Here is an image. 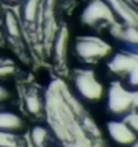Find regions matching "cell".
Returning a JSON list of instances; mask_svg holds the SVG:
<instances>
[{"label":"cell","mask_w":138,"mask_h":147,"mask_svg":"<svg viewBox=\"0 0 138 147\" xmlns=\"http://www.w3.org/2000/svg\"><path fill=\"white\" fill-rule=\"evenodd\" d=\"M108 73L122 84L124 88L134 94L138 92V52L122 50L112 52L105 61Z\"/></svg>","instance_id":"obj_1"},{"label":"cell","mask_w":138,"mask_h":147,"mask_svg":"<svg viewBox=\"0 0 138 147\" xmlns=\"http://www.w3.org/2000/svg\"><path fill=\"white\" fill-rule=\"evenodd\" d=\"M71 51L80 66H94L104 62L112 54V45L109 41L99 37L95 33H84L76 36L71 41Z\"/></svg>","instance_id":"obj_2"},{"label":"cell","mask_w":138,"mask_h":147,"mask_svg":"<svg viewBox=\"0 0 138 147\" xmlns=\"http://www.w3.org/2000/svg\"><path fill=\"white\" fill-rule=\"evenodd\" d=\"M106 87L91 66H80L75 69L71 77L69 91L83 103H97L104 99Z\"/></svg>","instance_id":"obj_3"},{"label":"cell","mask_w":138,"mask_h":147,"mask_svg":"<svg viewBox=\"0 0 138 147\" xmlns=\"http://www.w3.org/2000/svg\"><path fill=\"white\" fill-rule=\"evenodd\" d=\"M135 100V94L124 88L116 80H112L106 87L102 99L111 118H126L134 110Z\"/></svg>","instance_id":"obj_4"},{"label":"cell","mask_w":138,"mask_h":147,"mask_svg":"<svg viewBox=\"0 0 138 147\" xmlns=\"http://www.w3.org/2000/svg\"><path fill=\"white\" fill-rule=\"evenodd\" d=\"M79 21L90 30L109 28L116 22L104 0H86L83 7L80 8Z\"/></svg>","instance_id":"obj_5"},{"label":"cell","mask_w":138,"mask_h":147,"mask_svg":"<svg viewBox=\"0 0 138 147\" xmlns=\"http://www.w3.org/2000/svg\"><path fill=\"white\" fill-rule=\"evenodd\" d=\"M0 29L3 33L4 43L8 41L14 48L24 50L27 47V36L21 24L18 14L13 8H3L0 14Z\"/></svg>","instance_id":"obj_6"},{"label":"cell","mask_w":138,"mask_h":147,"mask_svg":"<svg viewBox=\"0 0 138 147\" xmlns=\"http://www.w3.org/2000/svg\"><path fill=\"white\" fill-rule=\"evenodd\" d=\"M20 109L33 120H43L46 114V91L37 85L24 87L20 98Z\"/></svg>","instance_id":"obj_7"},{"label":"cell","mask_w":138,"mask_h":147,"mask_svg":"<svg viewBox=\"0 0 138 147\" xmlns=\"http://www.w3.org/2000/svg\"><path fill=\"white\" fill-rule=\"evenodd\" d=\"M27 115L13 105L0 106V134L20 136L28 129Z\"/></svg>","instance_id":"obj_8"},{"label":"cell","mask_w":138,"mask_h":147,"mask_svg":"<svg viewBox=\"0 0 138 147\" xmlns=\"http://www.w3.org/2000/svg\"><path fill=\"white\" fill-rule=\"evenodd\" d=\"M106 135L116 147H131L138 140V135L126 118H111L106 122Z\"/></svg>","instance_id":"obj_9"},{"label":"cell","mask_w":138,"mask_h":147,"mask_svg":"<svg viewBox=\"0 0 138 147\" xmlns=\"http://www.w3.org/2000/svg\"><path fill=\"white\" fill-rule=\"evenodd\" d=\"M71 48V37H69V30L65 25L59 24L57 32L54 33L51 41L48 43V54L53 59L55 66H64L68 52Z\"/></svg>","instance_id":"obj_10"},{"label":"cell","mask_w":138,"mask_h":147,"mask_svg":"<svg viewBox=\"0 0 138 147\" xmlns=\"http://www.w3.org/2000/svg\"><path fill=\"white\" fill-rule=\"evenodd\" d=\"M28 139L32 147H55L58 138L55 136L51 127L43 120H35L32 125L27 129Z\"/></svg>","instance_id":"obj_11"},{"label":"cell","mask_w":138,"mask_h":147,"mask_svg":"<svg viewBox=\"0 0 138 147\" xmlns=\"http://www.w3.org/2000/svg\"><path fill=\"white\" fill-rule=\"evenodd\" d=\"M13 99H14L13 84L10 83V81L0 80V106L11 105Z\"/></svg>","instance_id":"obj_12"},{"label":"cell","mask_w":138,"mask_h":147,"mask_svg":"<svg viewBox=\"0 0 138 147\" xmlns=\"http://www.w3.org/2000/svg\"><path fill=\"white\" fill-rule=\"evenodd\" d=\"M4 43V38H3V33H1V29H0V44Z\"/></svg>","instance_id":"obj_13"},{"label":"cell","mask_w":138,"mask_h":147,"mask_svg":"<svg viewBox=\"0 0 138 147\" xmlns=\"http://www.w3.org/2000/svg\"><path fill=\"white\" fill-rule=\"evenodd\" d=\"M1 10H3V8H1V7H0V14H1Z\"/></svg>","instance_id":"obj_14"},{"label":"cell","mask_w":138,"mask_h":147,"mask_svg":"<svg viewBox=\"0 0 138 147\" xmlns=\"http://www.w3.org/2000/svg\"><path fill=\"white\" fill-rule=\"evenodd\" d=\"M0 45H1V44H0ZM0 55H1V48H0Z\"/></svg>","instance_id":"obj_15"}]
</instances>
